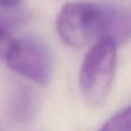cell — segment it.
Returning a JSON list of instances; mask_svg holds the SVG:
<instances>
[{
  "label": "cell",
  "instance_id": "3957f363",
  "mask_svg": "<svg viewBox=\"0 0 131 131\" xmlns=\"http://www.w3.org/2000/svg\"><path fill=\"white\" fill-rule=\"evenodd\" d=\"M4 59L21 76L45 86L52 75V55L47 45L34 36L12 39Z\"/></svg>",
  "mask_w": 131,
  "mask_h": 131
},
{
  "label": "cell",
  "instance_id": "8992f818",
  "mask_svg": "<svg viewBox=\"0 0 131 131\" xmlns=\"http://www.w3.org/2000/svg\"><path fill=\"white\" fill-rule=\"evenodd\" d=\"M12 39L13 38L9 36V29L0 21V58L5 57Z\"/></svg>",
  "mask_w": 131,
  "mask_h": 131
},
{
  "label": "cell",
  "instance_id": "52a82bcc",
  "mask_svg": "<svg viewBox=\"0 0 131 131\" xmlns=\"http://www.w3.org/2000/svg\"><path fill=\"white\" fill-rule=\"evenodd\" d=\"M21 0H0V6L4 8H14L20 4Z\"/></svg>",
  "mask_w": 131,
  "mask_h": 131
},
{
  "label": "cell",
  "instance_id": "6da1fadb",
  "mask_svg": "<svg viewBox=\"0 0 131 131\" xmlns=\"http://www.w3.org/2000/svg\"><path fill=\"white\" fill-rule=\"evenodd\" d=\"M55 28L61 40L71 47L101 40L118 46L131 39V13L115 6L72 1L60 9Z\"/></svg>",
  "mask_w": 131,
  "mask_h": 131
},
{
  "label": "cell",
  "instance_id": "5b68a950",
  "mask_svg": "<svg viewBox=\"0 0 131 131\" xmlns=\"http://www.w3.org/2000/svg\"><path fill=\"white\" fill-rule=\"evenodd\" d=\"M99 131H131V106L125 107L111 116Z\"/></svg>",
  "mask_w": 131,
  "mask_h": 131
},
{
  "label": "cell",
  "instance_id": "7a4b0ae2",
  "mask_svg": "<svg viewBox=\"0 0 131 131\" xmlns=\"http://www.w3.org/2000/svg\"><path fill=\"white\" fill-rule=\"evenodd\" d=\"M117 46L101 40L91 46L79 71V89L88 102L98 105L108 95L114 82Z\"/></svg>",
  "mask_w": 131,
  "mask_h": 131
},
{
  "label": "cell",
  "instance_id": "277c9868",
  "mask_svg": "<svg viewBox=\"0 0 131 131\" xmlns=\"http://www.w3.org/2000/svg\"><path fill=\"white\" fill-rule=\"evenodd\" d=\"M37 109V98L35 92L25 85H20L15 89L9 98V115L18 123L29 122L34 118Z\"/></svg>",
  "mask_w": 131,
  "mask_h": 131
}]
</instances>
